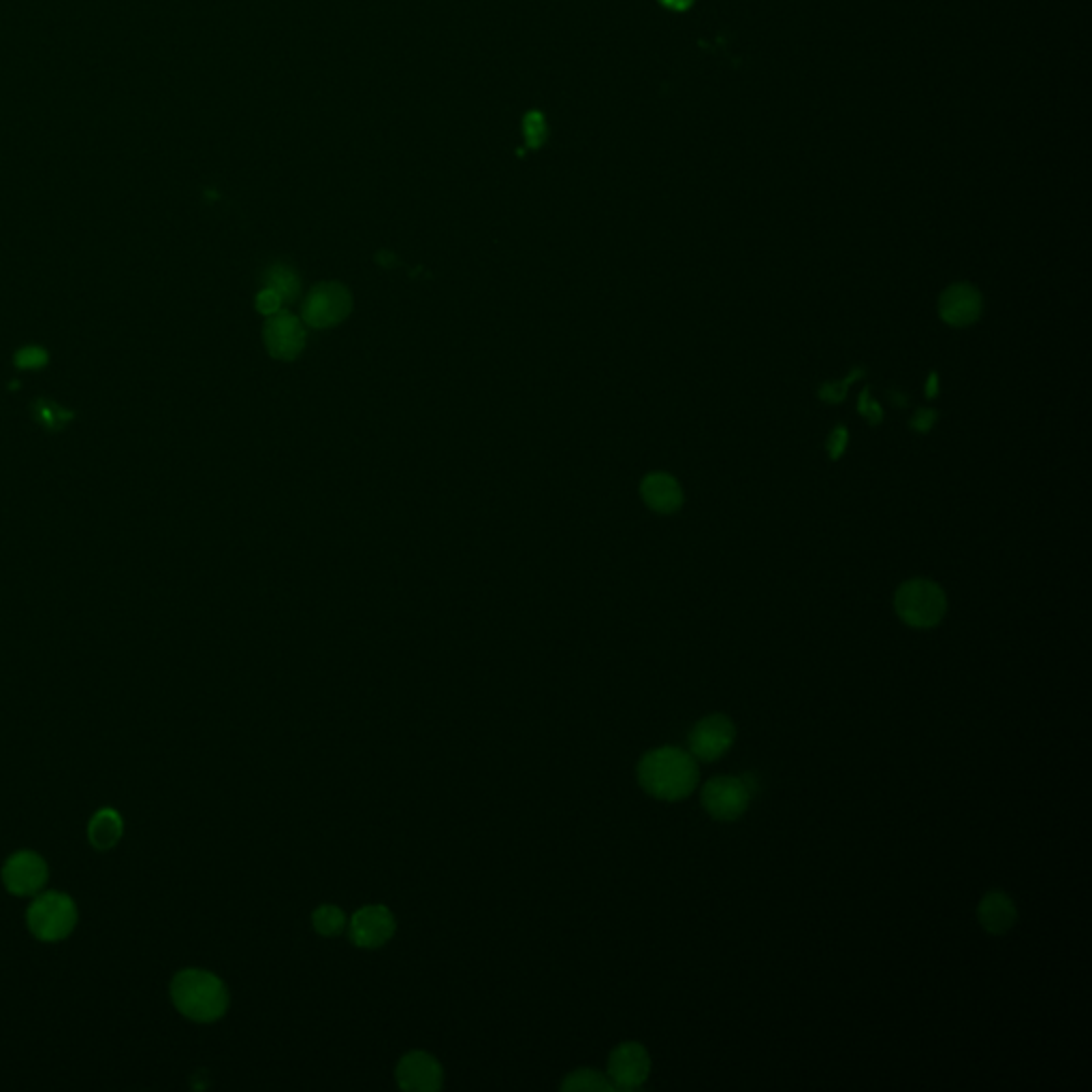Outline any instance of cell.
<instances>
[{
    "label": "cell",
    "instance_id": "1",
    "mask_svg": "<svg viewBox=\"0 0 1092 1092\" xmlns=\"http://www.w3.org/2000/svg\"><path fill=\"white\" fill-rule=\"evenodd\" d=\"M696 758L678 747H657L639 765L641 787L657 800L674 802L687 798L698 785Z\"/></svg>",
    "mask_w": 1092,
    "mask_h": 1092
},
{
    "label": "cell",
    "instance_id": "2",
    "mask_svg": "<svg viewBox=\"0 0 1092 1092\" xmlns=\"http://www.w3.org/2000/svg\"><path fill=\"white\" fill-rule=\"evenodd\" d=\"M171 1000L195 1022H214L226 1013L228 990L219 976L204 969L180 971L171 982Z\"/></svg>",
    "mask_w": 1092,
    "mask_h": 1092
},
{
    "label": "cell",
    "instance_id": "3",
    "mask_svg": "<svg viewBox=\"0 0 1092 1092\" xmlns=\"http://www.w3.org/2000/svg\"><path fill=\"white\" fill-rule=\"evenodd\" d=\"M78 905L69 894L62 892H43L39 894L28 911L26 924L34 939L45 943H58L67 939L78 926Z\"/></svg>",
    "mask_w": 1092,
    "mask_h": 1092
},
{
    "label": "cell",
    "instance_id": "4",
    "mask_svg": "<svg viewBox=\"0 0 1092 1092\" xmlns=\"http://www.w3.org/2000/svg\"><path fill=\"white\" fill-rule=\"evenodd\" d=\"M894 608L907 626L928 630L941 624L948 611V600L939 585L924 578H915L905 583L896 591Z\"/></svg>",
    "mask_w": 1092,
    "mask_h": 1092
},
{
    "label": "cell",
    "instance_id": "5",
    "mask_svg": "<svg viewBox=\"0 0 1092 1092\" xmlns=\"http://www.w3.org/2000/svg\"><path fill=\"white\" fill-rule=\"evenodd\" d=\"M758 792V779L754 774L743 776H713L702 787V807L713 820L734 822L745 815L752 804L754 794Z\"/></svg>",
    "mask_w": 1092,
    "mask_h": 1092
},
{
    "label": "cell",
    "instance_id": "6",
    "mask_svg": "<svg viewBox=\"0 0 1092 1092\" xmlns=\"http://www.w3.org/2000/svg\"><path fill=\"white\" fill-rule=\"evenodd\" d=\"M352 312V295L339 282L317 284L302 302V321L312 328H331Z\"/></svg>",
    "mask_w": 1092,
    "mask_h": 1092
},
{
    "label": "cell",
    "instance_id": "7",
    "mask_svg": "<svg viewBox=\"0 0 1092 1092\" xmlns=\"http://www.w3.org/2000/svg\"><path fill=\"white\" fill-rule=\"evenodd\" d=\"M737 741V726L724 713H713L700 719L689 732V754L700 762H715L724 758Z\"/></svg>",
    "mask_w": 1092,
    "mask_h": 1092
},
{
    "label": "cell",
    "instance_id": "8",
    "mask_svg": "<svg viewBox=\"0 0 1092 1092\" xmlns=\"http://www.w3.org/2000/svg\"><path fill=\"white\" fill-rule=\"evenodd\" d=\"M263 339L267 346V352L274 359L280 361H293L297 359L308 341V333L304 327V321L295 314L280 310L274 317H267L263 327Z\"/></svg>",
    "mask_w": 1092,
    "mask_h": 1092
},
{
    "label": "cell",
    "instance_id": "9",
    "mask_svg": "<svg viewBox=\"0 0 1092 1092\" xmlns=\"http://www.w3.org/2000/svg\"><path fill=\"white\" fill-rule=\"evenodd\" d=\"M652 1074V1056L645 1046L636 1041H626L611 1052L608 1059V1080L615 1089H639L647 1082Z\"/></svg>",
    "mask_w": 1092,
    "mask_h": 1092
},
{
    "label": "cell",
    "instance_id": "10",
    "mask_svg": "<svg viewBox=\"0 0 1092 1092\" xmlns=\"http://www.w3.org/2000/svg\"><path fill=\"white\" fill-rule=\"evenodd\" d=\"M47 865L34 852H15L2 867V883L15 896H34L47 883Z\"/></svg>",
    "mask_w": 1092,
    "mask_h": 1092
},
{
    "label": "cell",
    "instance_id": "11",
    "mask_svg": "<svg viewBox=\"0 0 1092 1092\" xmlns=\"http://www.w3.org/2000/svg\"><path fill=\"white\" fill-rule=\"evenodd\" d=\"M395 933V918L382 905L361 907L350 918V939L359 948H380Z\"/></svg>",
    "mask_w": 1092,
    "mask_h": 1092
},
{
    "label": "cell",
    "instance_id": "12",
    "mask_svg": "<svg viewBox=\"0 0 1092 1092\" xmlns=\"http://www.w3.org/2000/svg\"><path fill=\"white\" fill-rule=\"evenodd\" d=\"M982 295L971 284H952L939 299V317L950 327L963 328L982 317Z\"/></svg>",
    "mask_w": 1092,
    "mask_h": 1092
},
{
    "label": "cell",
    "instance_id": "13",
    "mask_svg": "<svg viewBox=\"0 0 1092 1092\" xmlns=\"http://www.w3.org/2000/svg\"><path fill=\"white\" fill-rule=\"evenodd\" d=\"M397 1084L404 1091L432 1092L442 1087V1067L436 1059L423 1050L406 1054L395 1072Z\"/></svg>",
    "mask_w": 1092,
    "mask_h": 1092
},
{
    "label": "cell",
    "instance_id": "14",
    "mask_svg": "<svg viewBox=\"0 0 1092 1092\" xmlns=\"http://www.w3.org/2000/svg\"><path fill=\"white\" fill-rule=\"evenodd\" d=\"M978 922L988 935H1005L1018 922V907L1013 898L1000 890H992L978 905Z\"/></svg>",
    "mask_w": 1092,
    "mask_h": 1092
},
{
    "label": "cell",
    "instance_id": "15",
    "mask_svg": "<svg viewBox=\"0 0 1092 1092\" xmlns=\"http://www.w3.org/2000/svg\"><path fill=\"white\" fill-rule=\"evenodd\" d=\"M641 493L645 504L661 515L676 513L683 504V491L678 482L668 474H649L643 480Z\"/></svg>",
    "mask_w": 1092,
    "mask_h": 1092
},
{
    "label": "cell",
    "instance_id": "16",
    "mask_svg": "<svg viewBox=\"0 0 1092 1092\" xmlns=\"http://www.w3.org/2000/svg\"><path fill=\"white\" fill-rule=\"evenodd\" d=\"M122 832H124L122 817L113 809L97 811L88 824V839L93 848H97L99 852H108L111 848H115L117 841L122 839Z\"/></svg>",
    "mask_w": 1092,
    "mask_h": 1092
},
{
    "label": "cell",
    "instance_id": "17",
    "mask_svg": "<svg viewBox=\"0 0 1092 1092\" xmlns=\"http://www.w3.org/2000/svg\"><path fill=\"white\" fill-rule=\"evenodd\" d=\"M263 286L271 289L282 304H295L302 295V278L286 263H274L263 274Z\"/></svg>",
    "mask_w": 1092,
    "mask_h": 1092
},
{
    "label": "cell",
    "instance_id": "18",
    "mask_svg": "<svg viewBox=\"0 0 1092 1092\" xmlns=\"http://www.w3.org/2000/svg\"><path fill=\"white\" fill-rule=\"evenodd\" d=\"M563 1091H615L608 1076L593 1069H578L563 1080Z\"/></svg>",
    "mask_w": 1092,
    "mask_h": 1092
},
{
    "label": "cell",
    "instance_id": "19",
    "mask_svg": "<svg viewBox=\"0 0 1092 1092\" xmlns=\"http://www.w3.org/2000/svg\"><path fill=\"white\" fill-rule=\"evenodd\" d=\"M312 924H314V928H317L321 935L331 937V935H337V933L346 926V915H344V911H341L339 907H335V905H323V907H319V909L312 913Z\"/></svg>",
    "mask_w": 1092,
    "mask_h": 1092
},
{
    "label": "cell",
    "instance_id": "20",
    "mask_svg": "<svg viewBox=\"0 0 1092 1092\" xmlns=\"http://www.w3.org/2000/svg\"><path fill=\"white\" fill-rule=\"evenodd\" d=\"M32 415H34V419L41 425H45L47 430H54V432H58L60 428H65L71 421L69 419L71 415L67 410H62L60 406L50 404V402H37V404H32Z\"/></svg>",
    "mask_w": 1092,
    "mask_h": 1092
},
{
    "label": "cell",
    "instance_id": "21",
    "mask_svg": "<svg viewBox=\"0 0 1092 1092\" xmlns=\"http://www.w3.org/2000/svg\"><path fill=\"white\" fill-rule=\"evenodd\" d=\"M863 376H865V369H860V367H858V369H854V372L848 376V380H843V382H826V384L820 389V397H822V400H826V402H830V404H839V402H843V400H845L850 384H852L854 380L863 378Z\"/></svg>",
    "mask_w": 1092,
    "mask_h": 1092
},
{
    "label": "cell",
    "instance_id": "22",
    "mask_svg": "<svg viewBox=\"0 0 1092 1092\" xmlns=\"http://www.w3.org/2000/svg\"><path fill=\"white\" fill-rule=\"evenodd\" d=\"M15 363L19 369H41L47 363V352L43 348H22L15 354Z\"/></svg>",
    "mask_w": 1092,
    "mask_h": 1092
},
{
    "label": "cell",
    "instance_id": "23",
    "mask_svg": "<svg viewBox=\"0 0 1092 1092\" xmlns=\"http://www.w3.org/2000/svg\"><path fill=\"white\" fill-rule=\"evenodd\" d=\"M282 299L271 291V289H265L256 295V310L263 314V317H274L282 310Z\"/></svg>",
    "mask_w": 1092,
    "mask_h": 1092
},
{
    "label": "cell",
    "instance_id": "24",
    "mask_svg": "<svg viewBox=\"0 0 1092 1092\" xmlns=\"http://www.w3.org/2000/svg\"><path fill=\"white\" fill-rule=\"evenodd\" d=\"M858 412L871 423V425H879L881 419H883V412L879 408V404L869 397V389H865L860 393V402H858Z\"/></svg>",
    "mask_w": 1092,
    "mask_h": 1092
},
{
    "label": "cell",
    "instance_id": "25",
    "mask_svg": "<svg viewBox=\"0 0 1092 1092\" xmlns=\"http://www.w3.org/2000/svg\"><path fill=\"white\" fill-rule=\"evenodd\" d=\"M526 135H528L530 145L536 148V145L543 143V139H545V122H543V117L538 113H534V115L528 117V122H526Z\"/></svg>",
    "mask_w": 1092,
    "mask_h": 1092
},
{
    "label": "cell",
    "instance_id": "26",
    "mask_svg": "<svg viewBox=\"0 0 1092 1092\" xmlns=\"http://www.w3.org/2000/svg\"><path fill=\"white\" fill-rule=\"evenodd\" d=\"M935 421H937V412L935 410H920L909 421V428L915 430L918 434H926V432H930V428L935 425Z\"/></svg>",
    "mask_w": 1092,
    "mask_h": 1092
},
{
    "label": "cell",
    "instance_id": "27",
    "mask_svg": "<svg viewBox=\"0 0 1092 1092\" xmlns=\"http://www.w3.org/2000/svg\"><path fill=\"white\" fill-rule=\"evenodd\" d=\"M845 448H848V430H845V428H837V430L830 434V439H828V450H830V457H832V459H841V457H843V452H845Z\"/></svg>",
    "mask_w": 1092,
    "mask_h": 1092
},
{
    "label": "cell",
    "instance_id": "28",
    "mask_svg": "<svg viewBox=\"0 0 1092 1092\" xmlns=\"http://www.w3.org/2000/svg\"><path fill=\"white\" fill-rule=\"evenodd\" d=\"M926 395L928 397H937L939 395V376L937 374H930L928 384H926Z\"/></svg>",
    "mask_w": 1092,
    "mask_h": 1092
},
{
    "label": "cell",
    "instance_id": "29",
    "mask_svg": "<svg viewBox=\"0 0 1092 1092\" xmlns=\"http://www.w3.org/2000/svg\"><path fill=\"white\" fill-rule=\"evenodd\" d=\"M661 2L674 11H685L694 0H661Z\"/></svg>",
    "mask_w": 1092,
    "mask_h": 1092
},
{
    "label": "cell",
    "instance_id": "30",
    "mask_svg": "<svg viewBox=\"0 0 1092 1092\" xmlns=\"http://www.w3.org/2000/svg\"><path fill=\"white\" fill-rule=\"evenodd\" d=\"M894 400H896V406H907V397L902 395H896V393H890Z\"/></svg>",
    "mask_w": 1092,
    "mask_h": 1092
}]
</instances>
